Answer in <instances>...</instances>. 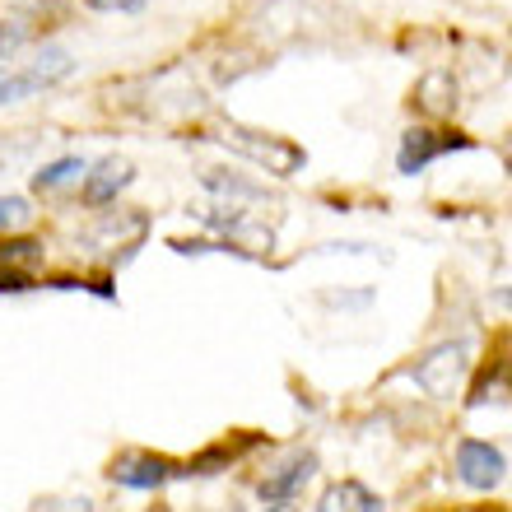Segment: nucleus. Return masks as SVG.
Masks as SVG:
<instances>
[{
	"label": "nucleus",
	"mask_w": 512,
	"mask_h": 512,
	"mask_svg": "<svg viewBox=\"0 0 512 512\" xmlns=\"http://www.w3.org/2000/svg\"><path fill=\"white\" fill-rule=\"evenodd\" d=\"M215 140L233 154L252 159L256 168H266L270 177H294L308 168V149L284 140V135H270V131H252V126H238V122H224L215 131Z\"/></svg>",
	"instance_id": "f257e3e1"
},
{
	"label": "nucleus",
	"mask_w": 512,
	"mask_h": 512,
	"mask_svg": "<svg viewBox=\"0 0 512 512\" xmlns=\"http://www.w3.org/2000/svg\"><path fill=\"white\" fill-rule=\"evenodd\" d=\"M466 373H471V340H443V345L419 354L415 368H410L415 387H424L433 401H452Z\"/></svg>",
	"instance_id": "f03ea898"
},
{
	"label": "nucleus",
	"mask_w": 512,
	"mask_h": 512,
	"mask_svg": "<svg viewBox=\"0 0 512 512\" xmlns=\"http://www.w3.org/2000/svg\"><path fill=\"white\" fill-rule=\"evenodd\" d=\"M70 52H61V47H42L28 66H19V70H5L0 66V108L5 103H19V98H28V94H42V89H52V84H61L70 75Z\"/></svg>",
	"instance_id": "7ed1b4c3"
},
{
	"label": "nucleus",
	"mask_w": 512,
	"mask_h": 512,
	"mask_svg": "<svg viewBox=\"0 0 512 512\" xmlns=\"http://www.w3.org/2000/svg\"><path fill=\"white\" fill-rule=\"evenodd\" d=\"M508 475V457L485 438H461L457 443V480L466 489H499Z\"/></svg>",
	"instance_id": "20e7f679"
},
{
	"label": "nucleus",
	"mask_w": 512,
	"mask_h": 512,
	"mask_svg": "<svg viewBox=\"0 0 512 512\" xmlns=\"http://www.w3.org/2000/svg\"><path fill=\"white\" fill-rule=\"evenodd\" d=\"M447 149H471V140L457 131H429V126H410V131L401 135V149H396V168H401L405 177L424 173L438 154H447Z\"/></svg>",
	"instance_id": "39448f33"
},
{
	"label": "nucleus",
	"mask_w": 512,
	"mask_h": 512,
	"mask_svg": "<svg viewBox=\"0 0 512 512\" xmlns=\"http://www.w3.org/2000/svg\"><path fill=\"white\" fill-rule=\"evenodd\" d=\"M108 475L126 489H159L173 475H182V466H173L168 457H154V452H122V457L112 461Z\"/></svg>",
	"instance_id": "423d86ee"
},
{
	"label": "nucleus",
	"mask_w": 512,
	"mask_h": 512,
	"mask_svg": "<svg viewBox=\"0 0 512 512\" xmlns=\"http://www.w3.org/2000/svg\"><path fill=\"white\" fill-rule=\"evenodd\" d=\"M131 159H117V154H108V159L94 163V173L84 177V205H112L117 201V191L131 187Z\"/></svg>",
	"instance_id": "0eeeda50"
},
{
	"label": "nucleus",
	"mask_w": 512,
	"mask_h": 512,
	"mask_svg": "<svg viewBox=\"0 0 512 512\" xmlns=\"http://www.w3.org/2000/svg\"><path fill=\"white\" fill-rule=\"evenodd\" d=\"M312 475H317V457H312V452H298V457H289L275 475H266V480H261V499L289 503L294 494H303V485H308Z\"/></svg>",
	"instance_id": "6e6552de"
},
{
	"label": "nucleus",
	"mask_w": 512,
	"mask_h": 512,
	"mask_svg": "<svg viewBox=\"0 0 512 512\" xmlns=\"http://www.w3.org/2000/svg\"><path fill=\"white\" fill-rule=\"evenodd\" d=\"M415 103L429 117H452V108H457V80H452V70H429L415 89Z\"/></svg>",
	"instance_id": "1a4fd4ad"
},
{
	"label": "nucleus",
	"mask_w": 512,
	"mask_h": 512,
	"mask_svg": "<svg viewBox=\"0 0 512 512\" xmlns=\"http://www.w3.org/2000/svg\"><path fill=\"white\" fill-rule=\"evenodd\" d=\"M317 512H382V499L359 480H340V485H331L322 494Z\"/></svg>",
	"instance_id": "9d476101"
},
{
	"label": "nucleus",
	"mask_w": 512,
	"mask_h": 512,
	"mask_svg": "<svg viewBox=\"0 0 512 512\" xmlns=\"http://www.w3.org/2000/svg\"><path fill=\"white\" fill-rule=\"evenodd\" d=\"M80 177H89V163H84L80 154H70V159H56V163H47L42 173H33V187H38V191H56V187L80 182Z\"/></svg>",
	"instance_id": "9b49d317"
},
{
	"label": "nucleus",
	"mask_w": 512,
	"mask_h": 512,
	"mask_svg": "<svg viewBox=\"0 0 512 512\" xmlns=\"http://www.w3.org/2000/svg\"><path fill=\"white\" fill-rule=\"evenodd\" d=\"M28 219H33V210H28L24 196H0V233L24 229Z\"/></svg>",
	"instance_id": "f8f14e48"
},
{
	"label": "nucleus",
	"mask_w": 512,
	"mask_h": 512,
	"mask_svg": "<svg viewBox=\"0 0 512 512\" xmlns=\"http://www.w3.org/2000/svg\"><path fill=\"white\" fill-rule=\"evenodd\" d=\"M145 0H89V10H98V14H131V10H140Z\"/></svg>",
	"instance_id": "ddd939ff"
},
{
	"label": "nucleus",
	"mask_w": 512,
	"mask_h": 512,
	"mask_svg": "<svg viewBox=\"0 0 512 512\" xmlns=\"http://www.w3.org/2000/svg\"><path fill=\"white\" fill-rule=\"evenodd\" d=\"M494 298H499V308H512V284H508V289H499Z\"/></svg>",
	"instance_id": "4468645a"
},
{
	"label": "nucleus",
	"mask_w": 512,
	"mask_h": 512,
	"mask_svg": "<svg viewBox=\"0 0 512 512\" xmlns=\"http://www.w3.org/2000/svg\"><path fill=\"white\" fill-rule=\"evenodd\" d=\"M503 159H508V168H512V135H508V145H503Z\"/></svg>",
	"instance_id": "2eb2a0df"
},
{
	"label": "nucleus",
	"mask_w": 512,
	"mask_h": 512,
	"mask_svg": "<svg viewBox=\"0 0 512 512\" xmlns=\"http://www.w3.org/2000/svg\"><path fill=\"white\" fill-rule=\"evenodd\" d=\"M266 512H298V508H289V503H275V508H266Z\"/></svg>",
	"instance_id": "dca6fc26"
},
{
	"label": "nucleus",
	"mask_w": 512,
	"mask_h": 512,
	"mask_svg": "<svg viewBox=\"0 0 512 512\" xmlns=\"http://www.w3.org/2000/svg\"><path fill=\"white\" fill-rule=\"evenodd\" d=\"M461 512H489V508H461Z\"/></svg>",
	"instance_id": "f3484780"
}]
</instances>
